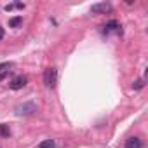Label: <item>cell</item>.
I'll list each match as a JSON object with an SVG mask.
<instances>
[{"instance_id": "1", "label": "cell", "mask_w": 148, "mask_h": 148, "mask_svg": "<svg viewBox=\"0 0 148 148\" xmlns=\"http://www.w3.org/2000/svg\"><path fill=\"white\" fill-rule=\"evenodd\" d=\"M14 112H16L18 117H28V115L37 112V105L35 103H21L14 108Z\"/></svg>"}, {"instance_id": "2", "label": "cell", "mask_w": 148, "mask_h": 148, "mask_svg": "<svg viewBox=\"0 0 148 148\" xmlns=\"http://www.w3.org/2000/svg\"><path fill=\"white\" fill-rule=\"evenodd\" d=\"M56 82H58V70L56 68H47L44 71V86L45 87H56Z\"/></svg>"}, {"instance_id": "3", "label": "cell", "mask_w": 148, "mask_h": 148, "mask_svg": "<svg viewBox=\"0 0 148 148\" xmlns=\"http://www.w3.org/2000/svg\"><path fill=\"white\" fill-rule=\"evenodd\" d=\"M91 12H92V14H106V12H112V4H108V2L92 4Z\"/></svg>"}, {"instance_id": "4", "label": "cell", "mask_w": 148, "mask_h": 148, "mask_svg": "<svg viewBox=\"0 0 148 148\" xmlns=\"http://www.w3.org/2000/svg\"><path fill=\"white\" fill-rule=\"evenodd\" d=\"M26 84H28V77H26V75H18V77H14V79L11 80L9 87L14 89V91H18V89H23Z\"/></svg>"}, {"instance_id": "5", "label": "cell", "mask_w": 148, "mask_h": 148, "mask_svg": "<svg viewBox=\"0 0 148 148\" xmlns=\"http://www.w3.org/2000/svg\"><path fill=\"white\" fill-rule=\"evenodd\" d=\"M103 33H115V35H120L122 33V26L119 21H110L103 26Z\"/></svg>"}, {"instance_id": "6", "label": "cell", "mask_w": 148, "mask_h": 148, "mask_svg": "<svg viewBox=\"0 0 148 148\" xmlns=\"http://www.w3.org/2000/svg\"><path fill=\"white\" fill-rule=\"evenodd\" d=\"M125 148H143V141L138 136H131L125 139Z\"/></svg>"}, {"instance_id": "7", "label": "cell", "mask_w": 148, "mask_h": 148, "mask_svg": "<svg viewBox=\"0 0 148 148\" xmlns=\"http://www.w3.org/2000/svg\"><path fill=\"white\" fill-rule=\"evenodd\" d=\"M11 68H12V63H2L0 64V82H2L5 77H9Z\"/></svg>"}, {"instance_id": "8", "label": "cell", "mask_w": 148, "mask_h": 148, "mask_svg": "<svg viewBox=\"0 0 148 148\" xmlns=\"http://www.w3.org/2000/svg\"><path fill=\"white\" fill-rule=\"evenodd\" d=\"M23 23V18L21 16H18V18H12V19H9V26L11 28H16V26H19Z\"/></svg>"}, {"instance_id": "9", "label": "cell", "mask_w": 148, "mask_h": 148, "mask_svg": "<svg viewBox=\"0 0 148 148\" xmlns=\"http://www.w3.org/2000/svg\"><path fill=\"white\" fill-rule=\"evenodd\" d=\"M11 131H9V125L5 124H0V136H4V138H9Z\"/></svg>"}, {"instance_id": "10", "label": "cell", "mask_w": 148, "mask_h": 148, "mask_svg": "<svg viewBox=\"0 0 148 148\" xmlns=\"http://www.w3.org/2000/svg\"><path fill=\"white\" fill-rule=\"evenodd\" d=\"M38 148H56V145H54L52 139H45V141H42V143L38 145Z\"/></svg>"}, {"instance_id": "11", "label": "cell", "mask_w": 148, "mask_h": 148, "mask_svg": "<svg viewBox=\"0 0 148 148\" xmlns=\"http://www.w3.org/2000/svg\"><path fill=\"white\" fill-rule=\"evenodd\" d=\"M143 86H145V80H136V82H134V86H132V87H134V89H141V87H143Z\"/></svg>"}, {"instance_id": "12", "label": "cell", "mask_w": 148, "mask_h": 148, "mask_svg": "<svg viewBox=\"0 0 148 148\" xmlns=\"http://www.w3.org/2000/svg\"><path fill=\"white\" fill-rule=\"evenodd\" d=\"M2 38H4V28L0 26V40H2Z\"/></svg>"}]
</instances>
